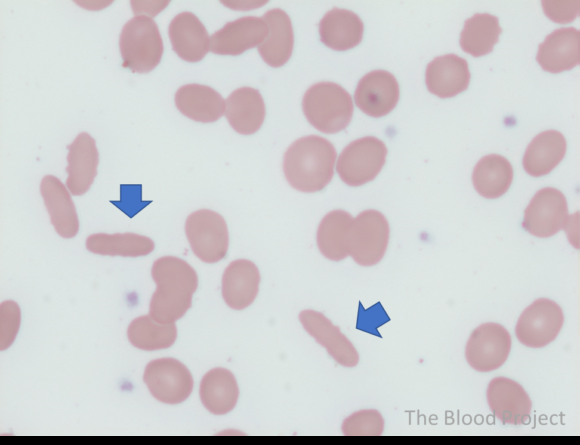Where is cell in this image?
I'll return each mask as SVG.
<instances>
[{
	"label": "cell",
	"mask_w": 580,
	"mask_h": 445,
	"mask_svg": "<svg viewBox=\"0 0 580 445\" xmlns=\"http://www.w3.org/2000/svg\"><path fill=\"white\" fill-rule=\"evenodd\" d=\"M363 29L357 14L337 7L328 11L319 23L321 42L337 51L357 46L362 40Z\"/></svg>",
	"instance_id": "d4e9b609"
},
{
	"label": "cell",
	"mask_w": 580,
	"mask_h": 445,
	"mask_svg": "<svg viewBox=\"0 0 580 445\" xmlns=\"http://www.w3.org/2000/svg\"><path fill=\"white\" fill-rule=\"evenodd\" d=\"M512 180L513 169L510 162L497 154L481 158L472 174L474 188L487 199H495L505 194Z\"/></svg>",
	"instance_id": "f1b7e54d"
},
{
	"label": "cell",
	"mask_w": 580,
	"mask_h": 445,
	"mask_svg": "<svg viewBox=\"0 0 580 445\" xmlns=\"http://www.w3.org/2000/svg\"><path fill=\"white\" fill-rule=\"evenodd\" d=\"M511 336L505 327L488 322L478 326L470 335L465 357L468 364L479 372L501 367L511 351Z\"/></svg>",
	"instance_id": "30bf717a"
},
{
	"label": "cell",
	"mask_w": 580,
	"mask_h": 445,
	"mask_svg": "<svg viewBox=\"0 0 580 445\" xmlns=\"http://www.w3.org/2000/svg\"><path fill=\"white\" fill-rule=\"evenodd\" d=\"M168 1H131V8L135 16L152 18L165 8Z\"/></svg>",
	"instance_id": "d590c367"
},
{
	"label": "cell",
	"mask_w": 580,
	"mask_h": 445,
	"mask_svg": "<svg viewBox=\"0 0 580 445\" xmlns=\"http://www.w3.org/2000/svg\"><path fill=\"white\" fill-rule=\"evenodd\" d=\"M336 150L327 139L308 135L294 141L283 158V172L288 183L301 192H318L334 175Z\"/></svg>",
	"instance_id": "7a4b0ae2"
},
{
	"label": "cell",
	"mask_w": 580,
	"mask_h": 445,
	"mask_svg": "<svg viewBox=\"0 0 580 445\" xmlns=\"http://www.w3.org/2000/svg\"><path fill=\"white\" fill-rule=\"evenodd\" d=\"M260 273L250 260L232 261L222 275L221 292L225 303L234 310L250 306L259 291Z\"/></svg>",
	"instance_id": "d6986e66"
},
{
	"label": "cell",
	"mask_w": 580,
	"mask_h": 445,
	"mask_svg": "<svg viewBox=\"0 0 580 445\" xmlns=\"http://www.w3.org/2000/svg\"><path fill=\"white\" fill-rule=\"evenodd\" d=\"M399 94V84L394 75L388 71L374 70L358 82L354 101L362 112L378 118L395 108Z\"/></svg>",
	"instance_id": "4fadbf2b"
},
{
	"label": "cell",
	"mask_w": 580,
	"mask_h": 445,
	"mask_svg": "<svg viewBox=\"0 0 580 445\" xmlns=\"http://www.w3.org/2000/svg\"><path fill=\"white\" fill-rule=\"evenodd\" d=\"M185 234L191 250L201 261L216 263L225 257L229 234L219 213L209 209L191 213L185 222Z\"/></svg>",
	"instance_id": "8992f818"
},
{
	"label": "cell",
	"mask_w": 580,
	"mask_h": 445,
	"mask_svg": "<svg viewBox=\"0 0 580 445\" xmlns=\"http://www.w3.org/2000/svg\"><path fill=\"white\" fill-rule=\"evenodd\" d=\"M40 192L57 234L66 239L76 236L79 230V219L66 185L57 177L46 175L41 180Z\"/></svg>",
	"instance_id": "e0dca14e"
},
{
	"label": "cell",
	"mask_w": 580,
	"mask_h": 445,
	"mask_svg": "<svg viewBox=\"0 0 580 445\" xmlns=\"http://www.w3.org/2000/svg\"><path fill=\"white\" fill-rule=\"evenodd\" d=\"M199 396L203 406L214 415H224L234 409L239 387L231 371L222 367L209 370L201 379Z\"/></svg>",
	"instance_id": "4316f807"
},
{
	"label": "cell",
	"mask_w": 580,
	"mask_h": 445,
	"mask_svg": "<svg viewBox=\"0 0 580 445\" xmlns=\"http://www.w3.org/2000/svg\"><path fill=\"white\" fill-rule=\"evenodd\" d=\"M341 429L347 436H378L383 433L384 419L375 409L359 410L343 421Z\"/></svg>",
	"instance_id": "d6a6232c"
},
{
	"label": "cell",
	"mask_w": 580,
	"mask_h": 445,
	"mask_svg": "<svg viewBox=\"0 0 580 445\" xmlns=\"http://www.w3.org/2000/svg\"><path fill=\"white\" fill-rule=\"evenodd\" d=\"M566 140L555 130L544 131L529 143L522 160L525 171L540 177L550 173L564 158Z\"/></svg>",
	"instance_id": "83f0119b"
},
{
	"label": "cell",
	"mask_w": 580,
	"mask_h": 445,
	"mask_svg": "<svg viewBox=\"0 0 580 445\" xmlns=\"http://www.w3.org/2000/svg\"><path fill=\"white\" fill-rule=\"evenodd\" d=\"M268 33L258 46L263 60L272 67L284 65L291 57L294 35L289 16L279 8L271 9L263 15Z\"/></svg>",
	"instance_id": "cb8c5ba5"
},
{
	"label": "cell",
	"mask_w": 580,
	"mask_h": 445,
	"mask_svg": "<svg viewBox=\"0 0 580 445\" xmlns=\"http://www.w3.org/2000/svg\"><path fill=\"white\" fill-rule=\"evenodd\" d=\"M299 321L306 332L323 346L328 354L344 367H354L359 354L351 341L324 314L315 310H304Z\"/></svg>",
	"instance_id": "9a60e30c"
},
{
	"label": "cell",
	"mask_w": 580,
	"mask_h": 445,
	"mask_svg": "<svg viewBox=\"0 0 580 445\" xmlns=\"http://www.w3.org/2000/svg\"><path fill=\"white\" fill-rule=\"evenodd\" d=\"M168 34L174 52L187 62H198L210 50V36L191 12H181L170 22Z\"/></svg>",
	"instance_id": "ac0fdd59"
},
{
	"label": "cell",
	"mask_w": 580,
	"mask_h": 445,
	"mask_svg": "<svg viewBox=\"0 0 580 445\" xmlns=\"http://www.w3.org/2000/svg\"><path fill=\"white\" fill-rule=\"evenodd\" d=\"M177 109L191 120L210 123L225 112V100L213 88L201 84H186L175 94Z\"/></svg>",
	"instance_id": "603a6c76"
},
{
	"label": "cell",
	"mask_w": 580,
	"mask_h": 445,
	"mask_svg": "<svg viewBox=\"0 0 580 445\" xmlns=\"http://www.w3.org/2000/svg\"><path fill=\"white\" fill-rule=\"evenodd\" d=\"M389 224L377 210H365L353 220L350 256L359 265L372 266L383 258L389 241Z\"/></svg>",
	"instance_id": "52a82bcc"
},
{
	"label": "cell",
	"mask_w": 580,
	"mask_h": 445,
	"mask_svg": "<svg viewBox=\"0 0 580 445\" xmlns=\"http://www.w3.org/2000/svg\"><path fill=\"white\" fill-rule=\"evenodd\" d=\"M487 402L496 418L504 424H526L531 415L532 402L525 389L506 377L493 378L486 391Z\"/></svg>",
	"instance_id": "7c38bea8"
},
{
	"label": "cell",
	"mask_w": 580,
	"mask_h": 445,
	"mask_svg": "<svg viewBox=\"0 0 580 445\" xmlns=\"http://www.w3.org/2000/svg\"><path fill=\"white\" fill-rule=\"evenodd\" d=\"M302 108L308 122L326 134L344 130L353 115L350 94L334 82L312 85L304 94Z\"/></svg>",
	"instance_id": "3957f363"
},
{
	"label": "cell",
	"mask_w": 580,
	"mask_h": 445,
	"mask_svg": "<svg viewBox=\"0 0 580 445\" xmlns=\"http://www.w3.org/2000/svg\"><path fill=\"white\" fill-rule=\"evenodd\" d=\"M156 289L149 303V315L162 323H175L191 307L198 287L194 268L175 256L158 258L151 268Z\"/></svg>",
	"instance_id": "6da1fadb"
},
{
	"label": "cell",
	"mask_w": 580,
	"mask_h": 445,
	"mask_svg": "<svg viewBox=\"0 0 580 445\" xmlns=\"http://www.w3.org/2000/svg\"><path fill=\"white\" fill-rule=\"evenodd\" d=\"M155 244L147 236L125 233H95L87 237L88 251L103 256L140 257L150 254Z\"/></svg>",
	"instance_id": "f546056e"
},
{
	"label": "cell",
	"mask_w": 580,
	"mask_h": 445,
	"mask_svg": "<svg viewBox=\"0 0 580 445\" xmlns=\"http://www.w3.org/2000/svg\"><path fill=\"white\" fill-rule=\"evenodd\" d=\"M143 380L152 396L166 404L185 401L194 385L188 368L174 358L150 361L145 367Z\"/></svg>",
	"instance_id": "ba28073f"
},
{
	"label": "cell",
	"mask_w": 580,
	"mask_h": 445,
	"mask_svg": "<svg viewBox=\"0 0 580 445\" xmlns=\"http://www.w3.org/2000/svg\"><path fill=\"white\" fill-rule=\"evenodd\" d=\"M469 81L467 61L455 54L436 57L426 68V86L432 94L440 98L453 97L465 91Z\"/></svg>",
	"instance_id": "44dd1931"
},
{
	"label": "cell",
	"mask_w": 580,
	"mask_h": 445,
	"mask_svg": "<svg viewBox=\"0 0 580 445\" xmlns=\"http://www.w3.org/2000/svg\"><path fill=\"white\" fill-rule=\"evenodd\" d=\"M387 148L383 141L366 136L349 143L337 159L336 171L349 186L366 184L379 174L386 160Z\"/></svg>",
	"instance_id": "5b68a950"
},
{
	"label": "cell",
	"mask_w": 580,
	"mask_h": 445,
	"mask_svg": "<svg viewBox=\"0 0 580 445\" xmlns=\"http://www.w3.org/2000/svg\"><path fill=\"white\" fill-rule=\"evenodd\" d=\"M501 32L496 16L488 13L475 14L464 23L460 46L474 57L486 55L493 50Z\"/></svg>",
	"instance_id": "4dcf8cb0"
},
{
	"label": "cell",
	"mask_w": 580,
	"mask_h": 445,
	"mask_svg": "<svg viewBox=\"0 0 580 445\" xmlns=\"http://www.w3.org/2000/svg\"><path fill=\"white\" fill-rule=\"evenodd\" d=\"M353 220L348 212L341 209L333 210L323 217L317 229L316 241L324 257L341 261L350 256Z\"/></svg>",
	"instance_id": "484cf974"
},
{
	"label": "cell",
	"mask_w": 580,
	"mask_h": 445,
	"mask_svg": "<svg viewBox=\"0 0 580 445\" xmlns=\"http://www.w3.org/2000/svg\"><path fill=\"white\" fill-rule=\"evenodd\" d=\"M123 66L134 73L152 71L163 54V42L156 22L146 16H134L123 26L119 37Z\"/></svg>",
	"instance_id": "277c9868"
},
{
	"label": "cell",
	"mask_w": 580,
	"mask_h": 445,
	"mask_svg": "<svg viewBox=\"0 0 580 445\" xmlns=\"http://www.w3.org/2000/svg\"><path fill=\"white\" fill-rule=\"evenodd\" d=\"M99 164L95 140L86 132L79 133L68 146L66 187L72 195L86 193L94 182Z\"/></svg>",
	"instance_id": "2e32d148"
},
{
	"label": "cell",
	"mask_w": 580,
	"mask_h": 445,
	"mask_svg": "<svg viewBox=\"0 0 580 445\" xmlns=\"http://www.w3.org/2000/svg\"><path fill=\"white\" fill-rule=\"evenodd\" d=\"M267 33L263 18L244 16L226 23L210 36V51L218 55H240L259 46Z\"/></svg>",
	"instance_id": "5bb4252c"
},
{
	"label": "cell",
	"mask_w": 580,
	"mask_h": 445,
	"mask_svg": "<svg viewBox=\"0 0 580 445\" xmlns=\"http://www.w3.org/2000/svg\"><path fill=\"white\" fill-rule=\"evenodd\" d=\"M537 62L543 70L559 73L580 62V33L573 27L559 28L539 45Z\"/></svg>",
	"instance_id": "ffe728a7"
},
{
	"label": "cell",
	"mask_w": 580,
	"mask_h": 445,
	"mask_svg": "<svg viewBox=\"0 0 580 445\" xmlns=\"http://www.w3.org/2000/svg\"><path fill=\"white\" fill-rule=\"evenodd\" d=\"M127 336L130 343L138 349L160 350L173 345L177 338V327L175 323L158 322L149 314L142 315L131 321Z\"/></svg>",
	"instance_id": "1f68e13d"
},
{
	"label": "cell",
	"mask_w": 580,
	"mask_h": 445,
	"mask_svg": "<svg viewBox=\"0 0 580 445\" xmlns=\"http://www.w3.org/2000/svg\"><path fill=\"white\" fill-rule=\"evenodd\" d=\"M1 331L0 348L7 349L15 340L20 326V308L12 300L4 301L0 307Z\"/></svg>",
	"instance_id": "836d02e7"
},
{
	"label": "cell",
	"mask_w": 580,
	"mask_h": 445,
	"mask_svg": "<svg viewBox=\"0 0 580 445\" xmlns=\"http://www.w3.org/2000/svg\"><path fill=\"white\" fill-rule=\"evenodd\" d=\"M547 16L556 22L572 21L579 13V1H543Z\"/></svg>",
	"instance_id": "e575fe53"
},
{
	"label": "cell",
	"mask_w": 580,
	"mask_h": 445,
	"mask_svg": "<svg viewBox=\"0 0 580 445\" xmlns=\"http://www.w3.org/2000/svg\"><path fill=\"white\" fill-rule=\"evenodd\" d=\"M563 322L562 308L553 300L539 298L521 313L515 334L523 345L541 348L554 341Z\"/></svg>",
	"instance_id": "9c48e42d"
},
{
	"label": "cell",
	"mask_w": 580,
	"mask_h": 445,
	"mask_svg": "<svg viewBox=\"0 0 580 445\" xmlns=\"http://www.w3.org/2000/svg\"><path fill=\"white\" fill-rule=\"evenodd\" d=\"M224 114L237 133L251 135L257 132L264 122V100L260 92L254 88H238L226 99Z\"/></svg>",
	"instance_id": "7402d4cb"
},
{
	"label": "cell",
	"mask_w": 580,
	"mask_h": 445,
	"mask_svg": "<svg viewBox=\"0 0 580 445\" xmlns=\"http://www.w3.org/2000/svg\"><path fill=\"white\" fill-rule=\"evenodd\" d=\"M569 218L565 196L558 189L539 190L524 211L522 227L531 235L547 238L564 229Z\"/></svg>",
	"instance_id": "8fae6325"
}]
</instances>
